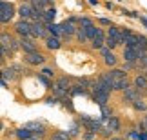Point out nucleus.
Masks as SVG:
<instances>
[{
	"mask_svg": "<svg viewBox=\"0 0 147 140\" xmlns=\"http://www.w3.org/2000/svg\"><path fill=\"white\" fill-rule=\"evenodd\" d=\"M109 95H111L109 89H105V87L98 86V84H94V87H93V98H94V102H96L100 108H104V106L107 104Z\"/></svg>",
	"mask_w": 147,
	"mask_h": 140,
	"instance_id": "f257e3e1",
	"label": "nucleus"
},
{
	"mask_svg": "<svg viewBox=\"0 0 147 140\" xmlns=\"http://www.w3.org/2000/svg\"><path fill=\"white\" fill-rule=\"evenodd\" d=\"M15 16V7L11 2H5V0H2L0 2V22L2 24H7V22Z\"/></svg>",
	"mask_w": 147,
	"mask_h": 140,
	"instance_id": "f03ea898",
	"label": "nucleus"
},
{
	"mask_svg": "<svg viewBox=\"0 0 147 140\" xmlns=\"http://www.w3.org/2000/svg\"><path fill=\"white\" fill-rule=\"evenodd\" d=\"M31 37L33 38H47V24L46 22H31Z\"/></svg>",
	"mask_w": 147,
	"mask_h": 140,
	"instance_id": "7ed1b4c3",
	"label": "nucleus"
},
{
	"mask_svg": "<svg viewBox=\"0 0 147 140\" xmlns=\"http://www.w3.org/2000/svg\"><path fill=\"white\" fill-rule=\"evenodd\" d=\"M122 93H123V102H131V104H134L136 100L142 98V93H144V91H140L136 86H133V87H127L125 91H122Z\"/></svg>",
	"mask_w": 147,
	"mask_h": 140,
	"instance_id": "20e7f679",
	"label": "nucleus"
},
{
	"mask_svg": "<svg viewBox=\"0 0 147 140\" xmlns=\"http://www.w3.org/2000/svg\"><path fill=\"white\" fill-rule=\"evenodd\" d=\"M31 27H33V24H31L29 20L22 18V20H18L15 24V31L18 33L20 37H31Z\"/></svg>",
	"mask_w": 147,
	"mask_h": 140,
	"instance_id": "39448f33",
	"label": "nucleus"
},
{
	"mask_svg": "<svg viewBox=\"0 0 147 140\" xmlns=\"http://www.w3.org/2000/svg\"><path fill=\"white\" fill-rule=\"evenodd\" d=\"M24 60L29 66H42L44 62H46V57H44L42 53H38V51H33V53H26Z\"/></svg>",
	"mask_w": 147,
	"mask_h": 140,
	"instance_id": "423d86ee",
	"label": "nucleus"
},
{
	"mask_svg": "<svg viewBox=\"0 0 147 140\" xmlns=\"http://www.w3.org/2000/svg\"><path fill=\"white\" fill-rule=\"evenodd\" d=\"M82 124L86 126V129L87 131H94V133H100V122L98 120H94V118H89L87 115H84L82 116Z\"/></svg>",
	"mask_w": 147,
	"mask_h": 140,
	"instance_id": "0eeeda50",
	"label": "nucleus"
},
{
	"mask_svg": "<svg viewBox=\"0 0 147 140\" xmlns=\"http://www.w3.org/2000/svg\"><path fill=\"white\" fill-rule=\"evenodd\" d=\"M60 27H62V35H64L65 38H71L73 35H76V29H78V27H75V24H73L71 20L62 22Z\"/></svg>",
	"mask_w": 147,
	"mask_h": 140,
	"instance_id": "6e6552de",
	"label": "nucleus"
},
{
	"mask_svg": "<svg viewBox=\"0 0 147 140\" xmlns=\"http://www.w3.org/2000/svg\"><path fill=\"white\" fill-rule=\"evenodd\" d=\"M123 60L125 62H136L138 60V47H131V46L123 47Z\"/></svg>",
	"mask_w": 147,
	"mask_h": 140,
	"instance_id": "1a4fd4ad",
	"label": "nucleus"
},
{
	"mask_svg": "<svg viewBox=\"0 0 147 140\" xmlns=\"http://www.w3.org/2000/svg\"><path fill=\"white\" fill-rule=\"evenodd\" d=\"M26 127H27V129H31V133H33V135H36V137H44V133H46L44 124H40V122H27Z\"/></svg>",
	"mask_w": 147,
	"mask_h": 140,
	"instance_id": "9d476101",
	"label": "nucleus"
},
{
	"mask_svg": "<svg viewBox=\"0 0 147 140\" xmlns=\"http://www.w3.org/2000/svg\"><path fill=\"white\" fill-rule=\"evenodd\" d=\"M20 49L24 53H33V51H36V46H35V42L29 40L27 37H22L20 38Z\"/></svg>",
	"mask_w": 147,
	"mask_h": 140,
	"instance_id": "9b49d317",
	"label": "nucleus"
},
{
	"mask_svg": "<svg viewBox=\"0 0 147 140\" xmlns=\"http://www.w3.org/2000/svg\"><path fill=\"white\" fill-rule=\"evenodd\" d=\"M100 53H102V57H104V62H105L107 66H116V57L113 55V51H111L109 47H102Z\"/></svg>",
	"mask_w": 147,
	"mask_h": 140,
	"instance_id": "f8f14e48",
	"label": "nucleus"
},
{
	"mask_svg": "<svg viewBox=\"0 0 147 140\" xmlns=\"http://www.w3.org/2000/svg\"><path fill=\"white\" fill-rule=\"evenodd\" d=\"M105 38H107V37L104 35V31L98 29L96 37L91 40V47H93V49H102V47H104V44H105Z\"/></svg>",
	"mask_w": 147,
	"mask_h": 140,
	"instance_id": "ddd939ff",
	"label": "nucleus"
},
{
	"mask_svg": "<svg viewBox=\"0 0 147 140\" xmlns=\"http://www.w3.org/2000/svg\"><path fill=\"white\" fill-rule=\"evenodd\" d=\"M33 13H35V7H33V5H29V4H22V5H20V9H18L20 18H24V20L31 18Z\"/></svg>",
	"mask_w": 147,
	"mask_h": 140,
	"instance_id": "4468645a",
	"label": "nucleus"
},
{
	"mask_svg": "<svg viewBox=\"0 0 147 140\" xmlns=\"http://www.w3.org/2000/svg\"><path fill=\"white\" fill-rule=\"evenodd\" d=\"M18 71H22L20 66H11V68H4V69H2V76L5 78V80H7V78H9V80H13Z\"/></svg>",
	"mask_w": 147,
	"mask_h": 140,
	"instance_id": "2eb2a0df",
	"label": "nucleus"
},
{
	"mask_svg": "<svg viewBox=\"0 0 147 140\" xmlns=\"http://www.w3.org/2000/svg\"><path fill=\"white\" fill-rule=\"evenodd\" d=\"M115 84H113V87H115V91H125L129 87V82H127V76H122V78H113Z\"/></svg>",
	"mask_w": 147,
	"mask_h": 140,
	"instance_id": "dca6fc26",
	"label": "nucleus"
},
{
	"mask_svg": "<svg viewBox=\"0 0 147 140\" xmlns=\"http://www.w3.org/2000/svg\"><path fill=\"white\" fill-rule=\"evenodd\" d=\"M46 46H47V49H51V51H56V49H60V38L49 35L46 38Z\"/></svg>",
	"mask_w": 147,
	"mask_h": 140,
	"instance_id": "f3484780",
	"label": "nucleus"
},
{
	"mask_svg": "<svg viewBox=\"0 0 147 140\" xmlns=\"http://www.w3.org/2000/svg\"><path fill=\"white\" fill-rule=\"evenodd\" d=\"M134 86H136L140 91H145V89H147V78H145V75H136V76H134Z\"/></svg>",
	"mask_w": 147,
	"mask_h": 140,
	"instance_id": "a211bd4d",
	"label": "nucleus"
},
{
	"mask_svg": "<svg viewBox=\"0 0 147 140\" xmlns=\"http://www.w3.org/2000/svg\"><path fill=\"white\" fill-rule=\"evenodd\" d=\"M136 64H138V68H142V69L147 68V51H144V49H140V47H138V60H136Z\"/></svg>",
	"mask_w": 147,
	"mask_h": 140,
	"instance_id": "6ab92c4d",
	"label": "nucleus"
},
{
	"mask_svg": "<svg viewBox=\"0 0 147 140\" xmlns=\"http://www.w3.org/2000/svg\"><path fill=\"white\" fill-rule=\"evenodd\" d=\"M16 137H18L20 140H29L33 137V133H31V129H27V127L24 126V127H20V129H16Z\"/></svg>",
	"mask_w": 147,
	"mask_h": 140,
	"instance_id": "aec40b11",
	"label": "nucleus"
},
{
	"mask_svg": "<svg viewBox=\"0 0 147 140\" xmlns=\"http://www.w3.org/2000/svg\"><path fill=\"white\" fill-rule=\"evenodd\" d=\"M69 95H87V87L84 86V84L78 82L76 86H73V87H71V93H69Z\"/></svg>",
	"mask_w": 147,
	"mask_h": 140,
	"instance_id": "412c9836",
	"label": "nucleus"
},
{
	"mask_svg": "<svg viewBox=\"0 0 147 140\" xmlns=\"http://www.w3.org/2000/svg\"><path fill=\"white\" fill-rule=\"evenodd\" d=\"M76 40L80 42V44H84V42H87L89 38H87V29L86 27H78L76 29Z\"/></svg>",
	"mask_w": 147,
	"mask_h": 140,
	"instance_id": "4be33fe9",
	"label": "nucleus"
},
{
	"mask_svg": "<svg viewBox=\"0 0 147 140\" xmlns=\"http://www.w3.org/2000/svg\"><path fill=\"white\" fill-rule=\"evenodd\" d=\"M0 40H2V47H9V49H13V44L15 40L11 38L7 33H2V37H0Z\"/></svg>",
	"mask_w": 147,
	"mask_h": 140,
	"instance_id": "5701e85b",
	"label": "nucleus"
},
{
	"mask_svg": "<svg viewBox=\"0 0 147 140\" xmlns=\"http://www.w3.org/2000/svg\"><path fill=\"white\" fill-rule=\"evenodd\" d=\"M107 126H109L111 131H118L120 129V120H118V116H111V118L107 120Z\"/></svg>",
	"mask_w": 147,
	"mask_h": 140,
	"instance_id": "b1692460",
	"label": "nucleus"
},
{
	"mask_svg": "<svg viewBox=\"0 0 147 140\" xmlns=\"http://www.w3.org/2000/svg\"><path fill=\"white\" fill-rule=\"evenodd\" d=\"M55 16H56V11H55V7H51V9L46 11V15H44V22H46V24H53Z\"/></svg>",
	"mask_w": 147,
	"mask_h": 140,
	"instance_id": "393cba45",
	"label": "nucleus"
},
{
	"mask_svg": "<svg viewBox=\"0 0 147 140\" xmlns=\"http://www.w3.org/2000/svg\"><path fill=\"white\" fill-rule=\"evenodd\" d=\"M51 140H71V133H65V131H56Z\"/></svg>",
	"mask_w": 147,
	"mask_h": 140,
	"instance_id": "a878e982",
	"label": "nucleus"
},
{
	"mask_svg": "<svg viewBox=\"0 0 147 140\" xmlns=\"http://www.w3.org/2000/svg\"><path fill=\"white\" fill-rule=\"evenodd\" d=\"M47 31H49V35L58 37L60 33H62V27H60V26H56V24H47Z\"/></svg>",
	"mask_w": 147,
	"mask_h": 140,
	"instance_id": "bb28decb",
	"label": "nucleus"
},
{
	"mask_svg": "<svg viewBox=\"0 0 147 140\" xmlns=\"http://www.w3.org/2000/svg\"><path fill=\"white\" fill-rule=\"evenodd\" d=\"M133 108L136 109V111H147V102L144 98H140V100H136V102L133 104Z\"/></svg>",
	"mask_w": 147,
	"mask_h": 140,
	"instance_id": "cd10ccee",
	"label": "nucleus"
},
{
	"mask_svg": "<svg viewBox=\"0 0 147 140\" xmlns=\"http://www.w3.org/2000/svg\"><path fill=\"white\" fill-rule=\"evenodd\" d=\"M109 73H111V76H113V78H122V76H127L125 69H113V71H109Z\"/></svg>",
	"mask_w": 147,
	"mask_h": 140,
	"instance_id": "c85d7f7f",
	"label": "nucleus"
},
{
	"mask_svg": "<svg viewBox=\"0 0 147 140\" xmlns=\"http://www.w3.org/2000/svg\"><path fill=\"white\" fill-rule=\"evenodd\" d=\"M96 33H98V27H94V26L87 27V38H89V40H93V38L96 37Z\"/></svg>",
	"mask_w": 147,
	"mask_h": 140,
	"instance_id": "c756f323",
	"label": "nucleus"
},
{
	"mask_svg": "<svg viewBox=\"0 0 147 140\" xmlns=\"http://www.w3.org/2000/svg\"><path fill=\"white\" fill-rule=\"evenodd\" d=\"M78 24H80V27H86V29H87V27H91V26H93V22L84 16V18H78Z\"/></svg>",
	"mask_w": 147,
	"mask_h": 140,
	"instance_id": "7c9ffc66",
	"label": "nucleus"
},
{
	"mask_svg": "<svg viewBox=\"0 0 147 140\" xmlns=\"http://www.w3.org/2000/svg\"><path fill=\"white\" fill-rule=\"evenodd\" d=\"M105 46L109 47V49H115V47L118 46V42L115 40V38H109V37H107V38H105Z\"/></svg>",
	"mask_w": 147,
	"mask_h": 140,
	"instance_id": "2f4dec72",
	"label": "nucleus"
},
{
	"mask_svg": "<svg viewBox=\"0 0 147 140\" xmlns=\"http://www.w3.org/2000/svg\"><path fill=\"white\" fill-rule=\"evenodd\" d=\"M42 73H44L46 76H49V78H53V75H55L53 69H49V68H44V69H42Z\"/></svg>",
	"mask_w": 147,
	"mask_h": 140,
	"instance_id": "473e14b6",
	"label": "nucleus"
},
{
	"mask_svg": "<svg viewBox=\"0 0 147 140\" xmlns=\"http://www.w3.org/2000/svg\"><path fill=\"white\" fill-rule=\"evenodd\" d=\"M94 135H96L94 131H87L86 135H84V140H93V138H94Z\"/></svg>",
	"mask_w": 147,
	"mask_h": 140,
	"instance_id": "72a5a7b5",
	"label": "nucleus"
},
{
	"mask_svg": "<svg viewBox=\"0 0 147 140\" xmlns=\"http://www.w3.org/2000/svg\"><path fill=\"white\" fill-rule=\"evenodd\" d=\"M47 78H49V76H42V75H38V80H40L42 84H46V86H51V82L47 80Z\"/></svg>",
	"mask_w": 147,
	"mask_h": 140,
	"instance_id": "f704fd0d",
	"label": "nucleus"
},
{
	"mask_svg": "<svg viewBox=\"0 0 147 140\" xmlns=\"http://www.w3.org/2000/svg\"><path fill=\"white\" fill-rule=\"evenodd\" d=\"M78 131H80V129H78V124H75V126L71 127V131H69V133H71V137H75V135H78Z\"/></svg>",
	"mask_w": 147,
	"mask_h": 140,
	"instance_id": "c9c22d12",
	"label": "nucleus"
},
{
	"mask_svg": "<svg viewBox=\"0 0 147 140\" xmlns=\"http://www.w3.org/2000/svg\"><path fill=\"white\" fill-rule=\"evenodd\" d=\"M100 22H102V24H105V26H111V22L107 20V18H100Z\"/></svg>",
	"mask_w": 147,
	"mask_h": 140,
	"instance_id": "e433bc0d",
	"label": "nucleus"
},
{
	"mask_svg": "<svg viewBox=\"0 0 147 140\" xmlns=\"http://www.w3.org/2000/svg\"><path fill=\"white\" fill-rule=\"evenodd\" d=\"M89 2H91L93 5H98V0H89Z\"/></svg>",
	"mask_w": 147,
	"mask_h": 140,
	"instance_id": "4c0bfd02",
	"label": "nucleus"
},
{
	"mask_svg": "<svg viewBox=\"0 0 147 140\" xmlns=\"http://www.w3.org/2000/svg\"><path fill=\"white\" fill-rule=\"evenodd\" d=\"M142 24H144V26L147 27V18H142Z\"/></svg>",
	"mask_w": 147,
	"mask_h": 140,
	"instance_id": "58836bf2",
	"label": "nucleus"
},
{
	"mask_svg": "<svg viewBox=\"0 0 147 140\" xmlns=\"http://www.w3.org/2000/svg\"><path fill=\"white\" fill-rule=\"evenodd\" d=\"M29 140H40V138H38V137H31Z\"/></svg>",
	"mask_w": 147,
	"mask_h": 140,
	"instance_id": "ea45409f",
	"label": "nucleus"
},
{
	"mask_svg": "<svg viewBox=\"0 0 147 140\" xmlns=\"http://www.w3.org/2000/svg\"><path fill=\"white\" fill-rule=\"evenodd\" d=\"M111 140H123V138H120V137H115V138H111Z\"/></svg>",
	"mask_w": 147,
	"mask_h": 140,
	"instance_id": "a19ab883",
	"label": "nucleus"
},
{
	"mask_svg": "<svg viewBox=\"0 0 147 140\" xmlns=\"http://www.w3.org/2000/svg\"><path fill=\"white\" fill-rule=\"evenodd\" d=\"M144 71H145V73H144V75H145V78H147V68H145V69H144Z\"/></svg>",
	"mask_w": 147,
	"mask_h": 140,
	"instance_id": "79ce46f5",
	"label": "nucleus"
},
{
	"mask_svg": "<svg viewBox=\"0 0 147 140\" xmlns=\"http://www.w3.org/2000/svg\"><path fill=\"white\" fill-rule=\"evenodd\" d=\"M144 93H145V95H147V89H145V91H144Z\"/></svg>",
	"mask_w": 147,
	"mask_h": 140,
	"instance_id": "37998d69",
	"label": "nucleus"
}]
</instances>
